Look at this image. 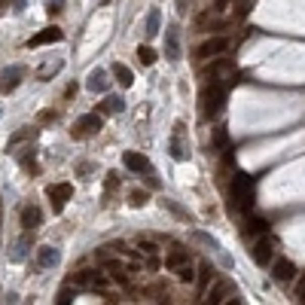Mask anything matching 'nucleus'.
I'll return each instance as SVG.
<instances>
[{
	"instance_id": "nucleus-1",
	"label": "nucleus",
	"mask_w": 305,
	"mask_h": 305,
	"mask_svg": "<svg viewBox=\"0 0 305 305\" xmlns=\"http://www.w3.org/2000/svg\"><path fill=\"white\" fill-rule=\"evenodd\" d=\"M223 104H226V89L217 86V83H208L201 89V116L205 119H217L223 113Z\"/></svg>"
},
{
	"instance_id": "nucleus-2",
	"label": "nucleus",
	"mask_w": 305,
	"mask_h": 305,
	"mask_svg": "<svg viewBox=\"0 0 305 305\" xmlns=\"http://www.w3.org/2000/svg\"><path fill=\"white\" fill-rule=\"evenodd\" d=\"M70 284H76V287H92V290H107L110 278L104 272H98V269H83V272H76L70 278Z\"/></svg>"
},
{
	"instance_id": "nucleus-3",
	"label": "nucleus",
	"mask_w": 305,
	"mask_h": 305,
	"mask_svg": "<svg viewBox=\"0 0 305 305\" xmlns=\"http://www.w3.org/2000/svg\"><path fill=\"white\" fill-rule=\"evenodd\" d=\"M101 131V113H86V116H80L73 122V137L76 140H83V137H92V134H98Z\"/></svg>"
},
{
	"instance_id": "nucleus-4",
	"label": "nucleus",
	"mask_w": 305,
	"mask_h": 305,
	"mask_svg": "<svg viewBox=\"0 0 305 305\" xmlns=\"http://www.w3.org/2000/svg\"><path fill=\"white\" fill-rule=\"evenodd\" d=\"M232 198L241 208H250L253 205V180L247 174H235V180H232Z\"/></svg>"
},
{
	"instance_id": "nucleus-5",
	"label": "nucleus",
	"mask_w": 305,
	"mask_h": 305,
	"mask_svg": "<svg viewBox=\"0 0 305 305\" xmlns=\"http://www.w3.org/2000/svg\"><path fill=\"white\" fill-rule=\"evenodd\" d=\"M229 49V37H211V40H205L198 49H195V58H217V55H223Z\"/></svg>"
},
{
	"instance_id": "nucleus-6",
	"label": "nucleus",
	"mask_w": 305,
	"mask_h": 305,
	"mask_svg": "<svg viewBox=\"0 0 305 305\" xmlns=\"http://www.w3.org/2000/svg\"><path fill=\"white\" fill-rule=\"evenodd\" d=\"M73 195V186L70 183H52L49 186V201H52V211L55 214H61L64 211V201Z\"/></svg>"
},
{
	"instance_id": "nucleus-7",
	"label": "nucleus",
	"mask_w": 305,
	"mask_h": 305,
	"mask_svg": "<svg viewBox=\"0 0 305 305\" xmlns=\"http://www.w3.org/2000/svg\"><path fill=\"white\" fill-rule=\"evenodd\" d=\"M165 55L168 61H180V28L177 25H168L165 31Z\"/></svg>"
},
{
	"instance_id": "nucleus-8",
	"label": "nucleus",
	"mask_w": 305,
	"mask_h": 305,
	"mask_svg": "<svg viewBox=\"0 0 305 305\" xmlns=\"http://www.w3.org/2000/svg\"><path fill=\"white\" fill-rule=\"evenodd\" d=\"M22 73H25V70H22L19 64L7 67L4 73H0V92H4V95H10V92H13V89H16V86L22 83Z\"/></svg>"
},
{
	"instance_id": "nucleus-9",
	"label": "nucleus",
	"mask_w": 305,
	"mask_h": 305,
	"mask_svg": "<svg viewBox=\"0 0 305 305\" xmlns=\"http://www.w3.org/2000/svg\"><path fill=\"white\" fill-rule=\"evenodd\" d=\"M250 257H253V263H257V266H269V263H272V257H275V250H272V241H269V238H260V241H253V250H250Z\"/></svg>"
},
{
	"instance_id": "nucleus-10",
	"label": "nucleus",
	"mask_w": 305,
	"mask_h": 305,
	"mask_svg": "<svg viewBox=\"0 0 305 305\" xmlns=\"http://www.w3.org/2000/svg\"><path fill=\"white\" fill-rule=\"evenodd\" d=\"M272 275H275V281H278V284H290V281L296 278V266H293L290 260H275Z\"/></svg>"
},
{
	"instance_id": "nucleus-11",
	"label": "nucleus",
	"mask_w": 305,
	"mask_h": 305,
	"mask_svg": "<svg viewBox=\"0 0 305 305\" xmlns=\"http://www.w3.org/2000/svg\"><path fill=\"white\" fill-rule=\"evenodd\" d=\"M107 86H110V80H107V70L95 67V70L89 73V80H86V89H89V92H95V95H101V92H107Z\"/></svg>"
},
{
	"instance_id": "nucleus-12",
	"label": "nucleus",
	"mask_w": 305,
	"mask_h": 305,
	"mask_svg": "<svg viewBox=\"0 0 305 305\" xmlns=\"http://www.w3.org/2000/svg\"><path fill=\"white\" fill-rule=\"evenodd\" d=\"M61 37H64V34H61V28H55V25H52V28H46V31L34 34V37L28 40V46H31V49H37V46H46V43H58Z\"/></svg>"
},
{
	"instance_id": "nucleus-13",
	"label": "nucleus",
	"mask_w": 305,
	"mask_h": 305,
	"mask_svg": "<svg viewBox=\"0 0 305 305\" xmlns=\"http://www.w3.org/2000/svg\"><path fill=\"white\" fill-rule=\"evenodd\" d=\"M232 290H235L232 281H217V284L205 293V299H208V302H226V296H232Z\"/></svg>"
},
{
	"instance_id": "nucleus-14",
	"label": "nucleus",
	"mask_w": 305,
	"mask_h": 305,
	"mask_svg": "<svg viewBox=\"0 0 305 305\" xmlns=\"http://www.w3.org/2000/svg\"><path fill=\"white\" fill-rule=\"evenodd\" d=\"M180 134H183V122H177V125H174V137H171V159H177V162H183V159H186V146H183Z\"/></svg>"
},
{
	"instance_id": "nucleus-15",
	"label": "nucleus",
	"mask_w": 305,
	"mask_h": 305,
	"mask_svg": "<svg viewBox=\"0 0 305 305\" xmlns=\"http://www.w3.org/2000/svg\"><path fill=\"white\" fill-rule=\"evenodd\" d=\"M125 168H131V171H137V174H140V171H149V159L143 156V152H134V149H131V152H125Z\"/></svg>"
},
{
	"instance_id": "nucleus-16",
	"label": "nucleus",
	"mask_w": 305,
	"mask_h": 305,
	"mask_svg": "<svg viewBox=\"0 0 305 305\" xmlns=\"http://www.w3.org/2000/svg\"><path fill=\"white\" fill-rule=\"evenodd\" d=\"M58 260H61V257H58L55 247H40V250H37V263H40L43 269H55Z\"/></svg>"
},
{
	"instance_id": "nucleus-17",
	"label": "nucleus",
	"mask_w": 305,
	"mask_h": 305,
	"mask_svg": "<svg viewBox=\"0 0 305 305\" xmlns=\"http://www.w3.org/2000/svg\"><path fill=\"white\" fill-rule=\"evenodd\" d=\"M22 226H25V229H37V226H40V208H37V205H28V208L22 211Z\"/></svg>"
},
{
	"instance_id": "nucleus-18",
	"label": "nucleus",
	"mask_w": 305,
	"mask_h": 305,
	"mask_svg": "<svg viewBox=\"0 0 305 305\" xmlns=\"http://www.w3.org/2000/svg\"><path fill=\"white\" fill-rule=\"evenodd\" d=\"M244 232H247V235H266V232H269V220H263V217H250L247 226H244Z\"/></svg>"
},
{
	"instance_id": "nucleus-19",
	"label": "nucleus",
	"mask_w": 305,
	"mask_h": 305,
	"mask_svg": "<svg viewBox=\"0 0 305 305\" xmlns=\"http://www.w3.org/2000/svg\"><path fill=\"white\" fill-rule=\"evenodd\" d=\"M226 70H232V61H229V58H217V61L208 67V76H211V80H217V76L226 73Z\"/></svg>"
},
{
	"instance_id": "nucleus-20",
	"label": "nucleus",
	"mask_w": 305,
	"mask_h": 305,
	"mask_svg": "<svg viewBox=\"0 0 305 305\" xmlns=\"http://www.w3.org/2000/svg\"><path fill=\"white\" fill-rule=\"evenodd\" d=\"M113 76L119 80V86H131L134 83V76H131V70L125 64H113Z\"/></svg>"
},
{
	"instance_id": "nucleus-21",
	"label": "nucleus",
	"mask_w": 305,
	"mask_h": 305,
	"mask_svg": "<svg viewBox=\"0 0 305 305\" xmlns=\"http://www.w3.org/2000/svg\"><path fill=\"white\" fill-rule=\"evenodd\" d=\"M183 263H189V253H186V250H180V247H177V250H171V253H168V260H165V266H168V269H177V266H183Z\"/></svg>"
},
{
	"instance_id": "nucleus-22",
	"label": "nucleus",
	"mask_w": 305,
	"mask_h": 305,
	"mask_svg": "<svg viewBox=\"0 0 305 305\" xmlns=\"http://www.w3.org/2000/svg\"><path fill=\"white\" fill-rule=\"evenodd\" d=\"M174 272H177V281H180V284H192V281H195V269H192V263H183V266H177Z\"/></svg>"
},
{
	"instance_id": "nucleus-23",
	"label": "nucleus",
	"mask_w": 305,
	"mask_h": 305,
	"mask_svg": "<svg viewBox=\"0 0 305 305\" xmlns=\"http://www.w3.org/2000/svg\"><path fill=\"white\" fill-rule=\"evenodd\" d=\"M211 278H214L211 263H201V266H198V290H201V293H205V287L211 284Z\"/></svg>"
},
{
	"instance_id": "nucleus-24",
	"label": "nucleus",
	"mask_w": 305,
	"mask_h": 305,
	"mask_svg": "<svg viewBox=\"0 0 305 305\" xmlns=\"http://www.w3.org/2000/svg\"><path fill=\"white\" fill-rule=\"evenodd\" d=\"M122 110H125V101L122 98H107L101 104V113H122Z\"/></svg>"
},
{
	"instance_id": "nucleus-25",
	"label": "nucleus",
	"mask_w": 305,
	"mask_h": 305,
	"mask_svg": "<svg viewBox=\"0 0 305 305\" xmlns=\"http://www.w3.org/2000/svg\"><path fill=\"white\" fill-rule=\"evenodd\" d=\"M159 34V10H152L146 16V37H156Z\"/></svg>"
},
{
	"instance_id": "nucleus-26",
	"label": "nucleus",
	"mask_w": 305,
	"mask_h": 305,
	"mask_svg": "<svg viewBox=\"0 0 305 305\" xmlns=\"http://www.w3.org/2000/svg\"><path fill=\"white\" fill-rule=\"evenodd\" d=\"M137 61H140V64H146V67H149V64H152V61H156V52H152V49H149V46H140V49H137Z\"/></svg>"
},
{
	"instance_id": "nucleus-27",
	"label": "nucleus",
	"mask_w": 305,
	"mask_h": 305,
	"mask_svg": "<svg viewBox=\"0 0 305 305\" xmlns=\"http://www.w3.org/2000/svg\"><path fill=\"white\" fill-rule=\"evenodd\" d=\"M22 165L31 171V174H37V162H34V149H28V152H22Z\"/></svg>"
},
{
	"instance_id": "nucleus-28",
	"label": "nucleus",
	"mask_w": 305,
	"mask_h": 305,
	"mask_svg": "<svg viewBox=\"0 0 305 305\" xmlns=\"http://www.w3.org/2000/svg\"><path fill=\"white\" fill-rule=\"evenodd\" d=\"M137 250L146 253V257H156V253H159V247L152 244V241H137Z\"/></svg>"
},
{
	"instance_id": "nucleus-29",
	"label": "nucleus",
	"mask_w": 305,
	"mask_h": 305,
	"mask_svg": "<svg viewBox=\"0 0 305 305\" xmlns=\"http://www.w3.org/2000/svg\"><path fill=\"white\" fill-rule=\"evenodd\" d=\"M128 198H131V205H134V208H143V205H146V192H143V189H134Z\"/></svg>"
},
{
	"instance_id": "nucleus-30",
	"label": "nucleus",
	"mask_w": 305,
	"mask_h": 305,
	"mask_svg": "<svg viewBox=\"0 0 305 305\" xmlns=\"http://www.w3.org/2000/svg\"><path fill=\"white\" fill-rule=\"evenodd\" d=\"M116 186H119V177H116V171H110V174H107V183H104V192L110 195Z\"/></svg>"
},
{
	"instance_id": "nucleus-31",
	"label": "nucleus",
	"mask_w": 305,
	"mask_h": 305,
	"mask_svg": "<svg viewBox=\"0 0 305 305\" xmlns=\"http://www.w3.org/2000/svg\"><path fill=\"white\" fill-rule=\"evenodd\" d=\"M28 137H34V131H19V134H13V137H10V149H13L19 140H28Z\"/></svg>"
},
{
	"instance_id": "nucleus-32",
	"label": "nucleus",
	"mask_w": 305,
	"mask_h": 305,
	"mask_svg": "<svg viewBox=\"0 0 305 305\" xmlns=\"http://www.w3.org/2000/svg\"><path fill=\"white\" fill-rule=\"evenodd\" d=\"M214 146H217V149H220V146H226V131H223V128H217V131H214Z\"/></svg>"
},
{
	"instance_id": "nucleus-33",
	"label": "nucleus",
	"mask_w": 305,
	"mask_h": 305,
	"mask_svg": "<svg viewBox=\"0 0 305 305\" xmlns=\"http://www.w3.org/2000/svg\"><path fill=\"white\" fill-rule=\"evenodd\" d=\"M250 13V4L247 0H241V4H235V16H247Z\"/></svg>"
},
{
	"instance_id": "nucleus-34",
	"label": "nucleus",
	"mask_w": 305,
	"mask_h": 305,
	"mask_svg": "<svg viewBox=\"0 0 305 305\" xmlns=\"http://www.w3.org/2000/svg\"><path fill=\"white\" fill-rule=\"evenodd\" d=\"M232 7V0H217V7H214V13H223V10H229Z\"/></svg>"
},
{
	"instance_id": "nucleus-35",
	"label": "nucleus",
	"mask_w": 305,
	"mask_h": 305,
	"mask_svg": "<svg viewBox=\"0 0 305 305\" xmlns=\"http://www.w3.org/2000/svg\"><path fill=\"white\" fill-rule=\"evenodd\" d=\"M49 13H52V16L61 13V0H49Z\"/></svg>"
},
{
	"instance_id": "nucleus-36",
	"label": "nucleus",
	"mask_w": 305,
	"mask_h": 305,
	"mask_svg": "<svg viewBox=\"0 0 305 305\" xmlns=\"http://www.w3.org/2000/svg\"><path fill=\"white\" fill-rule=\"evenodd\" d=\"M70 299H73V290H61L58 293V302H70Z\"/></svg>"
},
{
	"instance_id": "nucleus-37",
	"label": "nucleus",
	"mask_w": 305,
	"mask_h": 305,
	"mask_svg": "<svg viewBox=\"0 0 305 305\" xmlns=\"http://www.w3.org/2000/svg\"><path fill=\"white\" fill-rule=\"evenodd\" d=\"M296 296L305 299V275H302V281H299V287H296Z\"/></svg>"
},
{
	"instance_id": "nucleus-38",
	"label": "nucleus",
	"mask_w": 305,
	"mask_h": 305,
	"mask_svg": "<svg viewBox=\"0 0 305 305\" xmlns=\"http://www.w3.org/2000/svg\"><path fill=\"white\" fill-rule=\"evenodd\" d=\"M55 119V113L52 110H46V113H40V122H52Z\"/></svg>"
},
{
	"instance_id": "nucleus-39",
	"label": "nucleus",
	"mask_w": 305,
	"mask_h": 305,
	"mask_svg": "<svg viewBox=\"0 0 305 305\" xmlns=\"http://www.w3.org/2000/svg\"><path fill=\"white\" fill-rule=\"evenodd\" d=\"M107 4H110V0H101V7H107Z\"/></svg>"
}]
</instances>
